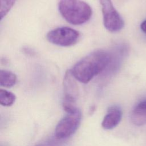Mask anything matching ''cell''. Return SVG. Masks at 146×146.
I'll return each instance as SVG.
<instances>
[{
  "label": "cell",
  "mask_w": 146,
  "mask_h": 146,
  "mask_svg": "<svg viewBox=\"0 0 146 146\" xmlns=\"http://www.w3.org/2000/svg\"><path fill=\"white\" fill-rule=\"evenodd\" d=\"M141 30L146 34V20H144L140 25Z\"/></svg>",
  "instance_id": "13"
},
{
  "label": "cell",
  "mask_w": 146,
  "mask_h": 146,
  "mask_svg": "<svg viewBox=\"0 0 146 146\" xmlns=\"http://www.w3.org/2000/svg\"><path fill=\"white\" fill-rule=\"evenodd\" d=\"M112 58L107 51H95L78 62L71 70L72 74L77 80L87 83L109 65Z\"/></svg>",
  "instance_id": "1"
},
{
  "label": "cell",
  "mask_w": 146,
  "mask_h": 146,
  "mask_svg": "<svg viewBox=\"0 0 146 146\" xmlns=\"http://www.w3.org/2000/svg\"><path fill=\"white\" fill-rule=\"evenodd\" d=\"M15 0H0V17L2 20L9 12Z\"/></svg>",
  "instance_id": "11"
},
{
  "label": "cell",
  "mask_w": 146,
  "mask_h": 146,
  "mask_svg": "<svg viewBox=\"0 0 146 146\" xmlns=\"http://www.w3.org/2000/svg\"><path fill=\"white\" fill-rule=\"evenodd\" d=\"M76 80L71 70L66 72L63 82L64 98L62 106L67 113L73 112L78 109L76 102L79 96V88Z\"/></svg>",
  "instance_id": "3"
},
{
  "label": "cell",
  "mask_w": 146,
  "mask_h": 146,
  "mask_svg": "<svg viewBox=\"0 0 146 146\" xmlns=\"http://www.w3.org/2000/svg\"><path fill=\"white\" fill-rule=\"evenodd\" d=\"M80 34L75 30L62 27L50 31L46 35L48 41L54 44L63 47L71 46L75 44L78 40Z\"/></svg>",
  "instance_id": "6"
},
{
  "label": "cell",
  "mask_w": 146,
  "mask_h": 146,
  "mask_svg": "<svg viewBox=\"0 0 146 146\" xmlns=\"http://www.w3.org/2000/svg\"><path fill=\"white\" fill-rule=\"evenodd\" d=\"M17 76L13 72L5 70L0 71V84L1 86L10 88L15 85Z\"/></svg>",
  "instance_id": "9"
},
{
  "label": "cell",
  "mask_w": 146,
  "mask_h": 146,
  "mask_svg": "<svg viewBox=\"0 0 146 146\" xmlns=\"http://www.w3.org/2000/svg\"><path fill=\"white\" fill-rule=\"evenodd\" d=\"M16 99L15 95L7 90H0V103L5 107H9L12 106Z\"/></svg>",
  "instance_id": "10"
},
{
  "label": "cell",
  "mask_w": 146,
  "mask_h": 146,
  "mask_svg": "<svg viewBox=\"0 0 146 146\" xmlns=\"http://www.w3.org/2000/svg\"><path fill=\"white\" fill-rule=\"evenodd\" d=\"M122 110L117 106H110L102 122V126L106 129H111L116 127L122 118Z\"/></svg>",
  "instance_id": "7"
},
{
  "label": "cell",
  "mask_w": 146,
  "mask_h": 146,
  "mask_svg": "<svg viewBox=\"0 0 146 146\" xmlns=\"http://www.w3.org/2000/svg\"><path fill=\"white\" fill-rule=\"evenodd\" d=\"M58 8L63 18L74 25L86 23L92 15L90 6L81 0H60Z\"/></svg>",
  "instance_id": "2"
},
{
  "label": "cell",
  "mask_w": 146,
  "mask_h": 146,
  "mask_svg": "<svg viewBox=\"0 0 146 146\" xmlns=\"http://www.w3.org/2000/svg\"><path fill=\"white\" fill-rule=\"evenodd\" d=\"M105 28L112 33L121 30L124 25V21L114 7L111 0H100Z\"/></svg>",
  "instance_id": "5"
},
{
  "label": "cell",
  "mask_w": 146,
  "mask_h": 146,
  "mask_svg": "<svg viewBox=\"0 0 146 146\" xmlns=\"http://www.w3.org/2000/svg\"><path fill=\"white\" fill-rule=\"evenodd\" d=\"M132 123L137 126L146 124V99L138 103L131 113Z\"/></svg>",
  "instance_id": "8"
},
{
  "label": "cell",
  "mask_w": 146,
  "mask_h": 146,
  "mask_svg": "<svg viewBox=\"0 0 146 146\" xmlns=\"http://www.w3.org/2000/svg\"><path fill=\"white\" fill-rule=\"evenodd\" d=\"M82 120V113L80 110L67 113L59 121L55 130V136L61 140L68 138L78 129Z\"/></svg>",
  "instance_id": "4"
},
{
  "label": "cell",
  "mask_w": 146,
  "mask_h": 146,
  "mask_svg": "<svg viewBox=\"0 0 146 146\" xmlns=\"http://www.w3.org/2000/svg\"><path fill=\"white\" fill-rule=\"evenodd\" d=\"M62 140L55 137V139H50L35 146H61Z\"/></svg>",
  "instance_id": "12"
}]
</instances>
